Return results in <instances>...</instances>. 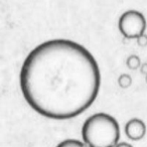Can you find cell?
Segmentation results:
<instances>
[{
	"label": "cell",
	"instance_id": "cell-4",
	"mask_svg": "<svg viewBox=\"0 0 147 147\" xmlns=\"http://www.w3.org/2000/svg\"><path fill=\"white\" fill-rule=\"evenodd\" d=\"M125 134L130 140H141L146 134V125L141 119H130L125 125Z\"/></svg>",
	"mask_w": 147,
	"mask_h": 147
},
{
	"label": "cell",
	"instance_id": "cell-6",
	"mask_svg": "<svg viewBox=\"0 0 147 147\" xmlns=\"http://www.w3.org/2000/svg\"><path fill=\"white\" fill-rule=\"evenodd\" d=\"M115 147H133V146L127 142H121V143H118Z\"/></svg>",
	"mask_w": 147,
	"mask_h": 147
},
{
	"label": "cell",
	"instance_id": "cell-5",
	"mask_svg": "<svg viewBox=\"0 0 147 147\" xmlns=\"http://www.w3.org/2000/svg\"><path fill=\"white\" fill-rule=\"evenodd\" d=\"M57 147H88L86 143H83L82 141L77 139H67L61 141V143L57 145Z\"/></svg>",
	"mask_w": 147,
	"mask_h": 147
},
{
	"label": "cell",
	"instance_id": "cell-1",
	"mask_svg": "<svg viewBox=\"0 0 147 147\" xmlns=\"http://www.w3.org/2000/svg\"><path fill=\"white\" fill-rule=\"evenodd\" d=\"M19 85L24 100L36 113L67 120L95 102L101 73L96 59L84 45L69 39H51L27 55Z\"/></svg>",
	"mask_w": 147,
	"mask_h": 147
},
{
	"label": "cell",
	"instance_id": "cell-2",
	"mask_svg": "<svg viewBox=\"0 0 147 147\" xmlns=\"http://www.w3.org/2000/svg\"><path fill=\"white\" fill-rule=\"evenodd\" d=\"M82 137L88 147H115L120 139V126L111 115L97 113L84 122Z\"/></svg>",
	"mask_w": 147,
	"mask_h": 147
},
{
	"label": "cell",
	"instance_id": "cell-3",
	"mask_svg": "<svg viewBox=\"0 0 147 147\" xmlns=\"http://www.w3.org/2000/svg\"><path fill=\"white\" fill-rule=\"evenodd\" d=\"M118 28L126 38H140L146 29V18L137 10H127L119 18Z\"/></svg>",
	"mask_w": 147,
	"mask_h": 147
}]
</instances>
